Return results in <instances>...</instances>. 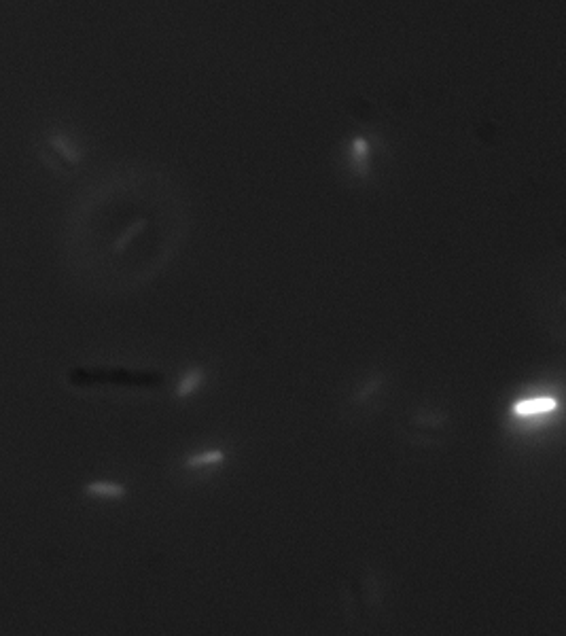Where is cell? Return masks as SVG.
Wrapping results in <instances>:
<instances>
[{
	"label": "cell",
	"mask_w": 566,
	"mask_h": 636,
	"mask_svg": "<svg viewBox=\"0 0 566 636\" xmlns=\"http://www.w3.org/2000/svg\"><path fill=\"white\" fill-rule=\"evenodd\" d=\"M380 384H382V378H374V380H369L367 384H365V388H361V391L352 397V403H357V405H361V403H367V399L371 397V395H376L378 393V388H380Z\"/></svg>",
	"instance_id": "obj_9"
},
{
	"label": "cell",
	"mask_w": 566,
	"mask_h": 636,
	"mask_svg": "<svg viewBox=\"0 0 566 636\" xmlns=\"http://www.w3.org/2000/svg\"><path fill=\"white\" fill-rule=\"evenodd\" d=\"M223 461H225L223 450H206V452H200L196 456H189L185 461V467L187 469H208V467L221 465Z\"/></svg>",
	"instance_id": "obj_7"
},
{
	"label": "cell",
	"mask_w": 566,
	"mask_h": 636,
	"mask_svg": "<svg viewBox=\"0 0 566 636\" xmlns=\"http://www.w3.org/2000/svg\"><path fill=\"white\" fill-rule=\"evenodd\" d=\"M348 598V609L352 615H357L361 622H367L371 615L376 613L380 598H382V588L376 575L363 573L348 586L346 592Z\"/></svg>",
	"instance_id": "obj_3"
},
{
	"label": "cell",
	"mask_w": 566,
	"mask_h": 636,
	"mask_svg": "<svg viewBox=\"0 0 566 636\" xmlns=\"http://www.w3.org/2000/svg\"><path fill=\"white\" fill-rule=\"evenodd\" d=\"M547 410H552V399L547 397H533V399H524L522 403H518L514 412L516 418H535Z\"/></svg>",
	"instance_id": "obj_6"
},
{
	"label": "cell",
	"mask_w": 566,
	"mask_h": 636,
	"mask_svg": "<svg viewBox=\"0 0 566 636\" xmlns=\"http://www.w3.org/2000/svg\"><path fill=\"white\" fill-rule=\"evenodd\" d=\"M187 227V206L170 176L126 166L83 191L68 219V253L94 285L134 289L179 253Z\"/></svg>",
	"instance_id": "obj_1"
},
{
	"label": "cell",
	"mask_w": 566,
	"mask_h": 636,
	"mask_svg": "<svg viewBox=\"0 0 566 636\" xmlns=\"http://www.w3.org/2000/svg\"><path fill=\"white\" fill-rule=\"evenodd\" d=\"M202 378H204V374H202V369H198V367L187 371V374L181 378L179 386H176V397L185 399V397L196 393L202 384Z\"/></svg>",
	"instance_id": "obj_8"
},
{
	"label": "cell",
	"mask_w": 566,
	"mask_h": 636,
	"mask_svg": "<svg viewBox=\"0 0 566 636\" xmlns=\"http://www.w3.org/2000/svg\"><path fill=\"white\" fill-rule=\"evenodd\" d=\"M85 494L92 499H102V501H117L126 497V486L111 480H96L90 482L85 488Z\"/></svg>",
	"instance_id": "obj_5"
},
{
	"label": "cell",
	"mask_w": 566,
	"mask_h": 636,
	"mask_svg": "<svg viewBox=\"0 0 566 636\" xmlns=\"http://www.w3.org/2000/svg\"><path fill=\"white\" fill-rule=\"evenodd\" d=\"M41 153L60 170L77 168L83 159L79 140L64 128H51L41 138Z\"/></svg>",
	"instance_id": "obj_2"
},
{
	"label": "cell",
	"mask_w": 566,
	"mask_h": 636,
	"mask_svg": "<svg viewBox=\"0 0 566 636\" xmlns=\"http://www.w3.org/2000/svg\"><path fill=\"white\" fill-rule=\"evenodd\" d=\"M448 424V416L437 414V412H427V414H418L414 416L410 429L416 437H424V439H435L441 431L446 429Z\"/></svg>",
	"instance_id": "obj_4"
}]
</instances>
